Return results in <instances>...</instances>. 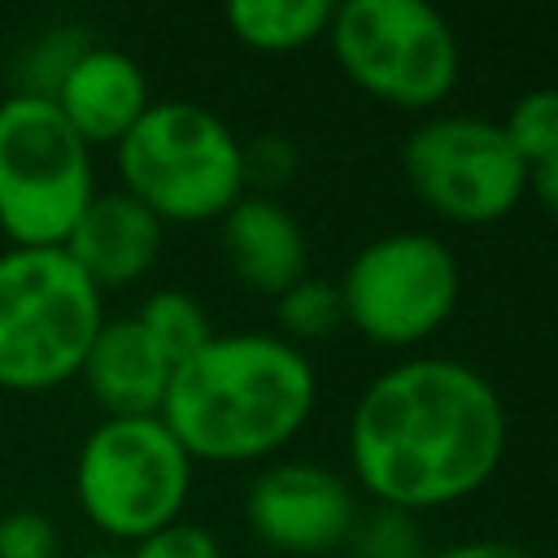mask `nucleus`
<instances>
[{"mask_svg": "<svg viewBox=\"0 0 558 558\" xmlns=\"http://www.w3.org/2000/svg\"><path fill=\"white\" fill-rule=\"evenodd\" d=\"M192 458L170 427L148 418H105L87 432L74 462V497L83 514L113 541H144L183 519Z\"/></svg>", "mask_w": 558, "mask_h": 558, "instance_id": "7", "label": "nucleus"}, {"mask_svg": "<svg viewBox=\"0 0 558 558\" xmlns=\"http://www.w3.org/2000/svg\"><path fill=\"white\" fill-rule=\"evenodd\" d=\"M349 541L357 545L353 558H423V536L414 527V514L392 510V506L357 514Z\"/></svg>", "mask_w": 558, "mask_h": 558, "instance_id": "20", "label": "nucleus"}, {"mask_svg": "<svg viewBox=\"0 0 558 558\" xmlns=\"http://www.w3.org/2000/svg\"><path fill=\"white\" fill-rule=\"evenodd\" d=\"M501 131L510 148L527 161V170L558 153V87H532L523 92L510 113L501 118Z\"/></svg>", "mask_w": 558, "mask_h": 558, "instance_id": "19", "label": "nucleus"}, {"mask_svg": "<svg viewBox=\"0 0 558 558\" xmlns=\"http://www.w3.org/2000/svg\"><path fill=\"white\" fill-rule=\"evenodd\" d=\"M527 192L545 205V214L558 218V153L545 157V161H536V166L527 170Z\"/></svg>", "mask_w": 558, "mask_h": 558, "instance_id": "25", "label": "nucleus"}, {"mask_svg": "<svg viewBox=\"0 0 558 558\" xmlns=\"http://www.w3.org/2000/svg\"><path fill=\"white\" fill-rule=\"evenodd\" d=\"M96 196L92 148L39 96L0 100V231L13 248H61Z\"/></svg>", "mask_w": 558, "mask_h": 558, "instance_id": "5", "label": "nucleus"}, {"mask_svg": "<svg viewBox=\"0 0 558 558\" xmlns=\"http://www.w3.org/2000/svg\"><path fill=\"white\" fill-rule=\"evenodd\" d=\"M331 57L366 96L397 109H432L458 87V35L423 0H349L336 4Z\"/></svg>", "mask_w": 558, "mask_h": 558, "instance_id": "6", "label": "nucleus"}, {"mask_svg": "<svg viewBox=\"0 0 558 558\" xmlns=\"http://www.w3.org/2000/svg\"><path fill=\"white\" fill-rule=\"evenodd\" d=\"M92 48V31L83 22H52L39 31L13 61V96H39L52 100L61 78L74 70V61Z\"/></svg>", "mask_w": 558, "mask_h": 558, "instance_id": "17", "label": "nucleus"}, {"mask_svg": "<svg viewBox=\"0 0 558 558\" xmlns=\"http://www.w3.org/2000/svg\"><path fill=\"white\" fill-rule=\"evenodd\" d=\"M52 105L74 126V135L87 148H96V144H118L144 118L153 96L135 57H126L122 48L92 44L61 78Z\"/></svg>", "mask_w": 558, "mask_h": 558, "instance_id": "12", "label": "nucleus"}, {"mask_svg": "<svg viewBox=\"0 0 558 558\" xmlns=\"http://www.w3.org/2000/svg\"><path fill=\"white\" fill-rule=\"evenodd\" d=\"M506 436L488 375L453 357H405L362 388L349 414V466L379 506L418 514L480 493L501 466Z\"/></svg>", "mask_w": 558, "mask_h": 558, "instance_id": "1", "label": "nucleus"}, {"mask_svg": "<svg viewBox=\"0 0 558 558\" xmlns=\"http://www.w3.org/2000/svg\"><path fill=\"white\" fill-rule=\"evenodd\" d=\"M61 248L100 292L126 288L153 270L161 253V222L122 187L96 192Z\"/></svg>", "mask_w": 558, "mask_h": 558, "instance_id": "11", "label": "nucleus"}, {"mask_svg": "<svg viewBox=\"0 0 558 558\" xmlns=\"http://www.w3.org/2000/svg\"><path fill=\"white\" fill-rule=\"evenodd\" d=\"M240 161H244V192L253 187V196H270L279 187L292 183L296 166H301V153L288 135H253V140H240Z\"/></svg>", "mask_w": 558, "mask_h": 558, "instance_id": "21", "label": "nucleus"}, {"mask_svg": "<svg viewBox=\"0 0 558 558\" xmlns=\"http://www.w3.org/2000/svg\"><path fill=\"white\" fill-rule=\"evenodd\" d=\"M314 401L305 349L270 331H227L174 366L157 418L192 462H257L310 423Z\"/></svg>", "mask_w": 558, "mask_h": 558, "instance_id": "2", "label": "nucleus"}, {"mask_svg": "<svg viewBox=\"0 0 558 558\" xmlns=\"http://www.w3.org/2000/svg\"><path fill=\"white\" fill-rule=\"evenodd\" d=\"M131 318H135V323L144 327V336L166 353L170 366L187 362L192 353H201V349L218 336L214 323H209V314H205V305H201L192 292H183V288H157V292H148L144 305H140Z\"/></svg>", "mask_w": 558, "mask_h": 558, "instance_id": "16", "label": "nucleus"}, {"mask_svg": "<svg viewBox=\"0 0 558 558\" xmlns=\"http://www.w3.org/2000/svg\"><path fill=\"white\" fill-rule=\"evenodd\" d=\"M105 323V292L65 248L0 253V388L48 392L83 371Z\"/></svg>", "mask_w": 558, "mask_h": 558, "instance_id": "3", "label": "nucleus"}, {"mask_svg": "<svg viewBox=\"0 0 558 558\" xmlns=\"http://www.w3.org/2000/svg\"><path fill=\"white\" fill-rule=\"evenodd\" d=\"M113 148L122 192L161 227L222 218L244 196L240 135L196 100H153Z\"/></svg>", "mask_w": 558, "mask_h": 558, "instance_id": "4", "label": "nucleus"}, {"mask_svg": "<svg viewBox=\"0 0 558 558\" xmlns=\"http://www.w3.org/2000/svg\"><path fill=\"white\" fill-rule=\"evenodd\" d=\"M401 170L427 209L462 227L506 218L527 192V161L510 148L501 122L475 113L418 122L401 144Z\"/></svg>", "mask_w": 558, "mask_h": 558, "instance_id": "9", "label": "nucleus"}, {"mask_svg": "<svg viewBox=\"0 0 558 558\" xmlns=\"http://www.w3.org/2000/svg\"><path fill=\"white\" fill-rule=\"evenodd\" d=\"M336 4L331 0H231L227 26L244 48L257 52H296L327 35Z\"/></svg>", "mask_w": 558, "mask_h": 558, "instance_id": "15", "label": "nucleus"}, {"mask_svg": "<svg viewBox=\"0 0 558 558\" xmlns=\"http://www.w3.org/2000/svg\"><path fill=\"white\" fill-rule=\"evenodd\" d=\"M0 558H61V536L44 510L0 514Z\"/></svg>", "mask_w": 558, "mask_h": 558, "instance_id": "22", "label": "nucleus"}, {"mask_svg": "<svg viewBox=\"0 0 558 558\" xmlns=\"http://www.w3.org/2000/svg\"><path fill=\"white\" fill-rule=\"evenodd\" d=\"M344 323L384 349H405L436 336L462 292L458 257L427 231H392L353 253L344 266Z\"/></svg>", "mask_w": 558, "mask_h": 558, "instance_id": "8", "label": "nucleus"}, {"mask_svg": "<svg viewBox=\"0 0 558 558\" xmlns=\"http://www.w3.org/2000/svg\"><path fill=\"white\" fill-rule=\"evenodd\" d=\"M74 558H126V554H109V549H87V554H74Z\"/></svg>", "mask_w": 558, "mask_h": 558, "instance_id": "26", "label": "nucleus"}, {"mask_svg": "<svg viewBox=\"0 0 558 558\" xmlns=\"http://www.w3.org/2000/svg\"><path fill=\"white\" fill-rule=\"evenodd\" d=\"M244 519L253 536L279 554H327L353 536L357 497L340 471L283 458L253 475Z\"/></svg>", "mask_w": 558, "mask_h": 558, "instance_id": "10", "label": "nucleus"}, {"mask_svg": "<svg viewBox=\"0 0 558 558\" xmlns=\"http://www.w3.org/2000/svg\"><path fill=\"white\" fill-rule=\"evenodd\" d=\"M126 558H222L218 536L192 519H174L157 532H148L144 541H135V554Z\"/></svg>", "mask_w": 558, "mask_h": 558, "instance_id": "23", "label": "nucleus"}, {"mask_svg": "<svg viewBox=\"0 0 558 558\" xmlns=\"http://www.w3.org/2000/svg\"><path fill=\"white\" fill-rule=\"evenodd\" d=\"M78 375L109 418H148L161 410L174 366L135 318H105Z\"/></svg>", "mask_w": 558, "mask_h": 558, "instance_id": "14", "label": "nucleus"}, {"mask_svg": "<svg viewBox=\"0 0 558 558\" xmlns=\"http://www.w3.org/2000/svg\"><path fill=\"white\" fill-rule=\"evenodd\" d=\"M427 558H536L532 549L514 545V541H462V545H449V549H436Z\"/></svg>", "mask_w": 558, "mask_h": 558, "instance_id": "24", "label": "nucleus"}, {"mask_svg": "<svg viewBox=\"0 0 558 558\" xmlns=\"http://www.w3.org/2000/svg\"><path fill=\"white\" fill-rule=\"evenodd\" d=\"M275 318L288 344L296 340H323L344 323V305H340V288L327 279H296L288 292L275 296Z\"/></svg>", "mask_w": 558, "mask_h": 558, "instance_id": "18", "label": "nucleus"}, {"mask_svg": "<svg viewBox=\"0 0 558 558\" xmlns=\"http://www.w3.org/2000/svg\"><path fill=\"white\" fill-rule=\"evenodd\" d=\"M218 240L231 275L262 296H279L310 275V240L275 196L244 192L218 218Z\"/></svg>", "mask_w": 558, "mask_h": 558, "instance_id": "13", "label": "nucleus"}]
</instances>
